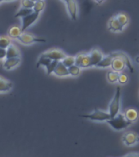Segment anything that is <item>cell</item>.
<instances>
[{"label":"cell","instance_id":"cell-8","mask_svg":"<svg viewBox=\"0 0 139 157\" xmlns=\"http://www.w3.org/2000/svg\"><path fill=\"white\" fill-rule=\"evenodd\" d=\"M42 56H46L48 58L51 59L52 61H61L62 59L66 56V53L64 52L62 50L58 48H52L50 49L48 51L45 52L43 54H41Z\"/></svg>","mask_w":139,"mask_h":157},{"label":"cell","instance_id":"cell-27","mask_svg":"<svg viewBox=\"0 0 139 157\" xmlns=\"http://www.w3.org/2000/svg\"><path fill=\"white\" fill-rule=\"evenodd\" d=\"M81 68L79 67V66H75V65H73V66H70L68 68L69 74L72 76H78L79 74H80Z\"/></svg>","mask_w":139,"mask_h":157},{"label":"cell","instance_id":"cell-38","mask_svg":"<svg viewBox=\"0 0 139 157\" xmlns=\"http://www.w3.org/2000/svg\"><path fill=\"white\" fill-rule=\"evenodd\" d=\"M63 1H64V2H66V1H67V0H63Z\"/></svg>","mask_w":139,"mask_h":157},{"label":"cell","instance_id":"cell-35","mask_svg":"<svg viewBox=\"0 0 139 157\" xmlns=\"http://www.w3.org/2000/svg\"><path fill=\"white\" fill-rule=\"evenodd\" d=\"M3 1H12V0H3Z\"/></svg>","mask_w":139,"mask_h":157},{"label":"cell","instance_id":"cell-24","mask_svg":"<svg viewBox=\"0 0 139 157\" xmlns=\"http://www.w3.org/2000/svg\"><path fill=\"white\" fill-rule=\"evenodd\" d=\"M61 61L64 66L67 67V68H69L70 66L75 65V56H66Z\"/></svg>","mask_w":139,"mask_h":157},{"label":"cell","instance_id":"cell-15","mask_svg":"<svg viewBox=\"0 0 139 157\" xmlns=\"http://www.w3.org/2000/svg\"><path fill=\"white\" fill-rule=\"evenodd\" d=\"M6 58H12V57H21V52L17 46L14 44H10L8 48L6 49Z\"/></svg>","mask_w":139,"mask_h":157},{"label":"cell","instance_id":"cell-23","mask_svg":"<svg viewBox=\"0 0 139 157\" xmlns=\"http://www.w3.org/2000/svg\"><path fill=\"white\" fill-rule=\"evenodd\" d=\"M44 8H45V2H44V0H38V1L34 2V7H33V11L34 12L40 13Z\"/></svg>","mask_w":139,"mask_h":157},{"label":"cell","instance_id":"cell-26","mask_svg":"<svg viewBox=\"0 0 139 157\" xmlns=\"http://www.w3.org/2000/svg\"><path fill=\"white\" fill-rule=\"evenodd\" d=\"M115 17L117 18V20L119 21V22H120V25H121L123 27L125 26V25L128 24L129 18H128L127 15L125 14V13H119V14H117L115 16Z\"/></svg>","mask_w":139,"mask_h":157},{"label":"cell","instance_id":"cell-32","mask_svg":"<svg viewBox=\"0 0 139 157\" xmlns=\"http://www.w3.org/2000/svg\"><path fill=\"white\" fill-rule=\"evenodd\" d=\"M124 157H139V154H137V153H130V154L126 155Z\"/></svg>","mask_w":139,"mask_h":157},{"label":"cell","instance_id":"cell-17","mask_svg":"<svg viewBox=\"0 0 139 157\" xmlns=\"http://www.w3.org/2000/svg\"><path fill=\"white\" fill-rule=\"evenodd\" d=\"M112 60L113 56L111 54L104 56L103 58L102 59V61L97 65V67H99V68H107V67L110 66V65H111Z\"/></svg>","mask_w":139,"mask_h":157},{"label":"cell","instance_id":"cell-9","mask_svg":"<svg viewBox=\"0 0 139 157\" xmlns=\"http://www.w3.org/2000/svg\"><path fill=\"white\" fill-rule=\"evenodd\" d=\"M122 141L126 146L131 147L139 142V135L135 132H126L122 136Z\"/></svg>","mask_w":139,"mask_h":157},{"label":"cell","instance_id":"cell-37","mask_svg":"<svg viewBox=\"0 0 139 157\" xmlns=\"http://www.w3.org/2000/svg\"><path fill=\"white\" fill-rule=\"evenodd\" d=\"M32 1H34V2H35V1H38V0H32Z\"/></svg>","mask_w":139,"mask_h":157},{"label":"cell","instance_id":"cell-4","mask_svg":"<svg viewBox=\"0 0 139 157\" xmlns=\"http://www.w3.org/2000/svg\"><path fill=\"white\" fill-rule=\"evenodd\" d=\"M80 116L90 120H93V121H107L108 120L110 119V115L109 113L103 111L102 110H99V109H97V108L92 114L80 115Z\"/></svg>","mask_w":139,"mask_h":157},{"label":"cell","instance_id":"cell-28","mask_svg":"<svg viewBox=\"0 0 139 157\" xmlns=\"http://www.w3.org/2000/svg\"><path fill=\"white\" fill-rule=\"evenodd\" d=\"M57 63H58V61H52L48 66H46L47 75H51L52 73H53V71L55 70V68H56Z\"/></svg>","mask_w":139,"mask_h":157},{"label":"cell","instance_id":"cell-12","mask_svg":"<svg viewBox=\"0 0 139 157\" xmlns=\"http://www.w3.org/2000/svg\"><path fill=\"white\" fill-rule=\"evenodd\" d=\"M21 63V57H12V58H6L3 62V67L7 71L17 67Z\"/></svg>","mask_w":139,"mask_h":157},{"label":"cell","instance_id":"cell-22","mask_svg":"<svg viewBox=\"0 0 139 157\" xmlns=\"http://www.w3.org/2000/svg\"><path fill=\"white\" fill-rule=\"evenodd\" d=\"M52 61L51 59L48 58L46 56H39V60L37 61L36 63V67L37 68H39L40 66H48L50 64V62Z\"/></svg>","mask_w":139,"mask_h":157},{"label":"cell","instance_id":"cell-16","mask_svg":"<svg viewBox=\"0 0 139 157\" xmlns=\"http://www.w3.org/2000/svg\"><path fill=\"white\" fill-rule=\"evenodd\" d=\"M12 83L5 78L0 77V93H6L12 88Z\"/></svg>","mask_w":139,"mask_h":157},{"label":"cell","instance_id":"cell-25","mask_svg":"<svg viewBox=\"0 0 139 157\" xmlns=\"http://www.w3.org/2000/svg\"><path fill=\"white\" fill-rule=\"evenodd\" d=\"M107 80L111 83H116L118 81V78H119V73L115 72V71H109L107 73Z\"/></svg>","mask_w":139,"mask_h":157},{"label":"cell","instance_id":"cell-30","mask_svg":"<svg viewBox=\"0 0 139 157\" xmlns=\"http://www.w3.org/2000/svg\"><path fill=\"white\" fill-rule=\"evenodd\" d=\"M128 81V76L125 73L119 74V78H118V82L120 84H125L127 83Z\"/></svg>","mask_w":139,"mask_h":157},{"label":"cell","instance_id":"cell-13","mask_svg":"<svg viewBox=\"0 0 139 157\" xmlns=\"http://www.w3.org/2000/svg\"><path fill=\"white\" fill-rule=\"evenodd\" d=\"M124 27L120 25L119 21L115 17H112L108 22V29L113 32H120L122 31Z\"/></svg>","mask_w":139,"mask_h":157},{"label":"cell","instance_id":"cell-18","mask_svg":"<svg viewBox=\"0 0 139 157\" xmlns=\"http://www.w3.org/2000/svg\"><path fill=\"white\" fill-rule=\"evenodd\" d=\"M125 118L131 123L134 122L138 118V112L135 109H129L125 114Z\"/></svg>","mask_w":139,"mask_h":157},{"label":"cell","instance_id":"cell-3","mask_svg":"<svg viewBox=\"0 0 139 157\" xmlns=\"http://www.w3.org/2000/svg\"><path fill=\"white\" fill-rule=\"evenodd\" d=\"M120 97H121V92H120V87L116 88L115 96L110 101L109 105V114L110 118L115 117L118 113H120Z\"/></svg>","mask_w":139,"mask_h":157},{"label":"cell","instance_id":"cell-19","mask_svg":"<svg viewBox=\"0 0 139 157\" xmlns=\"http://www.w3.org/2000/svg\"><path fill=\"white\" fill-rule=\"evenodd\" d=\"M22 34L21 29V27L19 26H12L8 29V36L11 38V39H17L18 37Z\"/></svg>","mask_w":139,"mask_h":157},{"label":"cell","instance_id":"cell-7","mask_svg":"<svg viewBox=\"0 0 139 157\" xmlns=\"http://www.w3.org/2000/svg\"><path fill=\"white\" fill-rule=\"evenodd\" d=\"M75 65L80 68H88L91 66L89 55L86 53H79L75 56Z\"/></svg>","mask_w":139,"mask_h":157},{"label":"cell","instance_id":"cell-33","mask_svg":"<svg viewBox=\"0 0 139 157\" xmlns=\"http://www.w3.org/2000/svg\"><path fill=\"white\" fill-rule=\"evenodd\" d=\"M97 3H98V4H101V3H102L105 0H94Z\"/></svg>","mask_w":139,"mask_h":157},{"label":"cell","instance_id":"cell-1","mask_svg":"<svg viewBox=\"0 0 139 157\" xmlns=\"http://www.w3.org/2000/svg\"><path fill=\"white\" fill-rule=\"evenodd\" d=\"M113 56L112 62L110 65V67L115 72H122L126 66L129 68L131 72H133V67L132 66V63L130 61L129 56L122 52H116L111 53Z\"/></svg>","mask_w":139,"mask_h":157},{"label":"cell","instance_id":"cell-20","mask_svg":"<svg viewBox=\"0 0 139 157\" xmlns=\"http://www.w3.org/2000/svg\"><path fill=\"white\" fill-rule=\"evenodd\" d=\"M34 12L33 9H30V8H25V7H21L16 14L14 15L15 18H22V17H25L27 15L30 14L32 12Z\"/></svg>","mask_w":139,"mask_h":157},{"label":"cell","instance_id":"cell-14","mask_svg":"<svg viewBox=\"0 0 139 157\" xmlns=\"http://www.w3.org/2000/svg\"><path fill=\"white\" fill-rule=\"evenodd\" d=\"M54 75H56V76L59 77H64V76L70 75L68 71V68L64 66L63 64L61 63V61H58V63L56 65V68L53 71Z\"/></svg>","mask_w":139,"mask_h":157},{"label":"cell","instance_id":"cell-5","mask_svg":"<svg viewBox=\"0 0 139 157\" xmlns=\"http://www.w3.org/2000/svg\"><path fill=\"white\" fill-rule=\"evenodd\" d=\"M17 40L21 42V44H25V45L34 44V43H46L47 42V39H44V38H39V37L34 36L32 34H28V33H25V32H23L18 37Z\"/></svg>","mask_w":139,"mask_h":157},{"label":"cell","instance_id":"cell-2","mask_svg":"<svg viewBox=\"0 0 139 157\" xmlns=\"http://www.w3.org/2000/svg\"><path fill=\"white\" fill-rule=\"evenodd\" d=\"M106 122L108 123V124H110V127L116 131L125 129L126 128L132 124V123L125 118V115L120 114V113H118L115 117L110 118V120H108Z\"/></svg>","mask_w":139,"mask_h":157},{"label":"cell","instance_id":"cell-6","mask_svg":"<svg viewBox=\"0 0 139 157\" xmlns=\"http://www.w3.org/2000/svg\"><path fill=\"white\" fill-rule=\"evenodd\" d=\"M39 15L40 13L36 12H33L30 14L27 15L25 17L21 18V32H25L28 28H29L31 25H33L34 22H36V21L39 19Z\"/></svg>","mask_w":139,"mask_h":157},{"label":"cell","instance_id":"cell-29","mask_svg":"<svg viewBox=\"0 0 139 157\" xmlns=\"http://www.w3.org/2000/svg\"><path fill=\"white\" fill-rule=\"evenodd\" d=\"M21 5L22 7H25V8H30L33 9L34 5V2L32 0H21Z\"/></svg>","mask_w":139,"mask_h":157},{"label":"cell","instance_id":"cell-31","mask_svg":"<svg viewBox=\"0 0 139 157\" xmlns=\"http://www.w3.org/2000/svg\"><path fill=\"white\" fill-rule=\"evenodd\" d=\"M6 49L1 48H0V60H3L6 59Z\"/></svg>","mask_w":139,"mask_h":157},{"label":"cell","instance_id":"cell-34","mask_svg":"<svg viewBox=\"0 0 139 157\" xmlns=\"http://www.w3.org/2000/svg\"><path fill=\"white\" fill-rule=\"evenodd\" d=\"M136 61H137V63H139V56H137V58H136Z\"/></svg>","mask_w":139,"mask_h":157},{"label":"cell","instance_id":"cell-21","mask_svg":"<svg viewBox=\"0 0 139 157\" xmlns=\"http://www.w3.org/2000/svg\"><path fill=\"white\" fill-rule=\"evenodd\" d=\"M11 44H12V39L9 36H7V35L0 36V48H1L7 49Z\"/></svg>","mask_w":139,"mask_h":157},{"label":"cell","instance_id":"cell-11","mask_svg":"<svg viewBox=\"0 0 139 157\" xmlns=\"http://www.w3.org/2000/svg\"><path fill=\"white\" fill-rule=\"evenodd\" d=\"M89 55V57H90L91 61V66H97L99 62L102 61V59L103 58V54L102 52H101V50L98 48L93 49L92 51L88 53Z\"/></svg>","mask_w":139,"mask_h":157},{"label":"cell","instance_id":"cell-36","mask_svg":"<svg viewBox=\"0 0 139 157\" xmlns=\"http://www.w3.org/2000/svg\"><path fill=\"white\" fill-rule=\"evenodd\" d=\"M2 1H3V0H0V3H1V2H2Z\"/></svg>","mask_w":139,"mask_h":157},{"label":"cell","instance_id":"cell-10","mask_svg":"<svg viewBox=\"0 0 139 157\" xmlns=\"http://www.w3.org/2000/svg\"><path fill=\"white\" fill-rule=\"evenodd\" d=\"M66 4L71 18L73 21H76L77 15H78V5H77L76 0H67L66 2Z\"/></svg>","mask_w":139,"mask_h":157}]
</instances>
